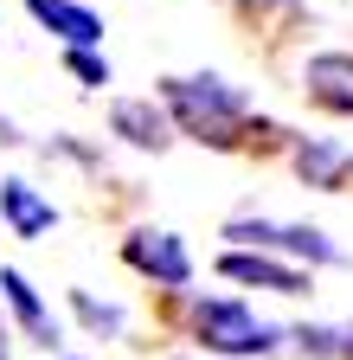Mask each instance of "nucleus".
Wrapping results in <instances>:
<instances>
[{
	"mask_svg": "<svg viewBox=\"0 0 353 360\" xmlns=\"http://www.w3.org/2000/svg\"><path fill=\"white\" fill-rule=\"evenodd\" d=\"M167 110L187 135L199 142H232V129L244 122V97L225 84V77H167Z\"/></svg>",
	"mask_w": 353,
	"mask_h": 360,
	"instance_id": "f257e3e1",
	"label": "nucleus"
},
{
	"mask_svg": "<svg viewBox=\"0 0 353 360\" xmlns=\"http://www.w3.org/2000/svg\"><path fill=\"white\" fill-rule=\"evenodd\" d=\"M193 322H199L206 347H218V354H270V347H277V328H270V322H257V315H251L244 302H232V296L199 302V309H193Z\"/></svg>",
	"mask_w": 353,
	"mask_h": 360,
	"instance_id": "f03ea898",
	"label": "nucleus"
},
{
	"mask_svg": "<svg viewBox=\"0 0 353 360\" xmlns=\"http://www.w3.org/2000/svg\"><path fill=\"white\" fill-rule=\"evenodd\" d=\"M225 238H244V245H277V251H295L308 264H340V245H328L315 225H263V219H238Z\"/></svg>",
	"mask_w": 353,
	"mask_h": 360,
	"instance_id": "7ed1b4c3",
	"label": "nucleus"
},
{
	"mask_svg": "<svg viewBox=\"0 0 353 360\" xmlns=\"http://www.w3.org/2000/svg\"><path fill=\"white\" fill-rule=\"evenodd\" d=\"M128 264L148 270V277H154V283H167V290H187V277H193L187 245L173 238V232H135V238H128Z\"/></svg>",
	"mask_w": 353,
	"mask_h": 360,
	"instance_id": "20e7f679",
	"label": "nucleus"
},
{
	"mask_svg": "<svg viewBox=\"0 0 353 360\" xmlns=\"http://www.w3.org/2000/svg\"><path fill=\"white\" fill-rule=\"evenodd\" d=\"M218 270H225L232 283H257V290H277V296H302V290H308L302 270L263 257V251H225V257H218Z\"/></svg>",
	"mask_w": 353,
	"mask_h": 360,
	"instance_id": "39448f33",
	"label": "nucleus"
},
{
	"mask_svg": "<svg viewBox=\"0 0 353 360\" xmlns=\"http://www.w3.org/2000/svg\"><path fill=\"white\" fill-rule=\"evenodd\" d=\"M26 7H32V20H46L71 52H91V45L103 39V20L91 7H77V0H26Z\"/></svg>",
	"mask_w": 353,
	"mask_h": 360,
	"instance_id": "423d86ee",
	"label": "nucleus"
},
{
	"mask_svg": "<svg viewBox=\"0 0 353 360\" xmlns=\"http://www.w3.org/2000/svg\"><path fill=\"white\" fill-rule=\"evenodd\" d=\"M0 212H7V225H13L20 238H39V232H52V225H58V212L39 200L26 180H0Z\"/></svg>",
	"mask_w": 353,
	"mask_h": 360,
	"instance_id": "0eeeda50",
	"label": "nucleus"
},
{
	"mask_svg": "<svg viewBox=\"0 0 353 360\" xmlns=\"http://www.w3.org/2000/svg\"><path fill=\"white\" fill-rule=\"evenodd\" d=\"M308 90H315V103L353 116V58L340 52H321V58H308Z\"/></svg>",
	"mask_w": 353,
	"mask_h": 360,
	"instance_id": "6e6552de",
	"label": "nucleus"
},
{
	"mask_svg": "<svg viewBox=\"0 0 353 360\" xmlns=\"http://www.w3.org/2000/svg\"><path fill=\"white\" fill-rule=\"evenodd\" d=\"M0 290H7V302H13V315H20V322H26V335L39 341V347H52L58 341V322H52V315H46V302H39V290L20 277V270H0Z\"/></svg>",
	"mask_w": 353,
	"mask_h": 360,
	"instance_id": "1a4fd4ad",
	"label": "nucleus"
},
{
	"mask_svg": "<svg viewBox=\"0 0 353 360\" xmlns=\"http://www.w3.org/2000/svg\"><path fill=\"white\" fill-rule=\"evenodd\" d=\"M109 122H116V135H128L135 148H161V142H167V116H161L154 103H116Z\"/></svg>",
	"mask_w": 353,
	"mask_h": 360,
	"instance_id": "9d476101",
	"label": "nucleus"
},
{
	"mask_svg": "<svg viewBox=\"0 0 353 360\" xmlns=\"http://www.w3.org/2000/svg\"><path fill=\"white\" fill-rule=\"evenodd\" d=\"M295 161L308 174V187H334V180L347 174V148H302Z\"/></svg>",
	"mask_w": 353,
	"mask_h": 360,
	"instance_id": "9b49d317",
	"label": "nucleus"
},
{
	"mask_svg": "<svg viewBox=\"0 0 353 360\" xmlns=\"http://www.w3.org/2000/svg\"><path fill=\"white\" fill-rule=\"evenodd\" d=\"M71 302H77V315H84L97 335H122V328H128V315H122L116 302H97L91 290H71Z\"/></svg>",
	"mask_w": 353,
	"mask_h": 360,
	"instance_id": "f8f14e48",
	"label": "nucleus"
},
{
	"mask_svg": "<svg viewBox=\"0 0 353 360\" xmlns=\"http://www.w3.org/2000/svg\"><path fill=\"white\" fill-rule=\"evenodd\" d=\"M65 65H71L84 84H109V65H103L97 52H65Z\"/></svg>",
	"mask_w": 353,
	"mask_h": 360,
	"instance_id": "ddd939ff",
	"label": "nucleus"
},
{
	"mask_svg": "<svg viewBox=\"0 0 353 360\" xmlns=\"http://www.w3.org/2000/svg\"><path fill=\"white\" fill-rule=\"evenodd\" d=\"M0 360H7V328H0Z\"/></svg>",
	"mask_w": 353,
	"mask_h": 360,
	"instance_id": "4468645a",
	"label": "nucleus"
}]
</instances>
